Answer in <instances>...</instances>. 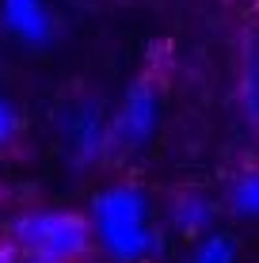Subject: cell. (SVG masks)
Masks as SVG:
<instances>
[{
  "mask_svg": "<svg viewBox=\"0 0 259 263\" xmlns=\"http://www.w3.org/2000/svg\"><path fill=\"white\" fill-rule=\"evenodd\" d=\"M92 237L118 263H137L156 248V233L149 225V202L137 187L114 183L92 198Z\"/></svg>",
  "mask_w": 259,
  "mask_h": 263,
  "instance_id": "1",
  "label": "cell"
},
{
  "mask_svg": "<svg viewBox=\"0 0 259 263\" xmlns=\"http://www.w3.org/2000/svg\"><path fill=\"white\" fill-rule=\"evenodd\" d=\"M12 244L31 263H73L92 244V221L73 210H27L12 221Z\"/></svg>",
  "mask_w": 259,
  "mask_h": 263,
  "instance_id": "2",
  "label": "cell"
},
{
  "mask_svg": "<svg viewBox=\"0 0 259 263\" xmlns=\"http://www.w3.org/2000/svg\"><path fill=\"white\" fill-rule=\"evenodd\" d=\"M160 122V96L149 80H133L130 92L122 96L114 119L107 122V134H111V153L114 149H141L149 138H153Z\"/></svg>",
  "mask_w": 259,
  "mask_h": 263,
  "instance_id": "3",
  "label": "cell"
},
{
  "mask_svg": "<svg viewBox=\"0 0 259 263\" xmlns=\"http://www.w3.org/2000/svg\"><path fill=\"white\" fill-rule=\"evenodd\" d=\"M65 141H69V164L73 168H92L95 160H103L111 153V134H107V119L99 115V107L95 103L76 107L65 126Z\"/></svg>",
  "mask_w": 259,
  "mask_h": 263,
  "instance_id": "4",
  "label": "cell"
},
{
  "mask_svg": "<svg viewBox=\"0 0 259 263\" xmlns=\"http://www.w3.org/2000/svg\"><path fill=\"white\" fill-rule=\"evenodd\" d=\"M0 20L27 46H42L53 34V20H50L46 0H0Z\"/></svg>",
  "mask_w": 259,
  "mask_h": 263,
  "instance_id": "5",
  "label": "cell"
},
{
  "mask_svg": "<svg viewBox=\"0 0 259 263\" xmlns=\"http://www.w3.org/2000/svg\"><path fill=\"white\" fill-rule=\"evenodd\" d=\"M172 217H175V229L187 233V237H198V233H206L213 225V217H217V210H213L210 198L202 195H180L172 206Z\"/></svg>",
  "mask_w": 259,
  "mask_h": 263,
  "instance_id": "6",
  "label": "cell"
},
{
  "mask_svg": "<svg viewBox=\"0 0 259 263\" xmlns=\"http://www.w3.org/2000/svg\"><path fill=\"white\" fill-rule=\"evenodd\" d=\"M229 210L244 221H259V164L244 168L229 183Z\"/></svg>",
  "mask_w": 259,
  "mask_h": 263,
  "instance_id": "7",
  "label": "cell"
},
{
  "mask_svg": "<svg viewBox=\"0 0 259 263\" xmlns=\"http://www.w3.org/2000/svg\"><path fill=\"white\" fill-rule=\"evenodd\" d=\"M187 263H236V240L229 233H210L194 244Z\"/></svg>",
  "mask_w": 259,
  "mask_h": 263,
  "instance_id": "8",
  "label": "cell"
},
{
  "mask_svg": "<svg viewBox=\"0 0 259 263\" xmlns=\"http://www.w3.org/2000/svg\"><path fill=\"white\" fill-rule=\"evenodd\" d=\"M240 96H244L248 122L259 126V50L255 46H248V58H244V84H240Z\"/></svg>",
  "mask_w": 259,
  "mask_h": 263,
  "instance_id": "9",
  "label": "cell"
},
{
  "mask_svg": "<svg viewBox=\"0 0 259 263\" xmlns=\"http://www.w3.org/2000/svg\"><path fill=\"white\" fill-rule=\"evenodd\" d=\"M15 134H19V115H15L12 107L0 99V145L15 141Z\"/></svg>",
  "mask_w": 259,
  "mask_h": 263,
  "instance_id": "10",
  "label": "cell"
},
{
  "mask_svg": "<svg viewBox=\"0 0 259 263\" xmlns=\"http://www.w3.org/2000/svg\"><path fill=\"white\" fill-rule=\"evenodd\" d=\"M0 263H31L15 244H0Z\"/></svg>",
  "mask_w": 259,
  "mask_h": 263,
  "instance_id": "11",
  "label": "cell"
}]
</instances>
